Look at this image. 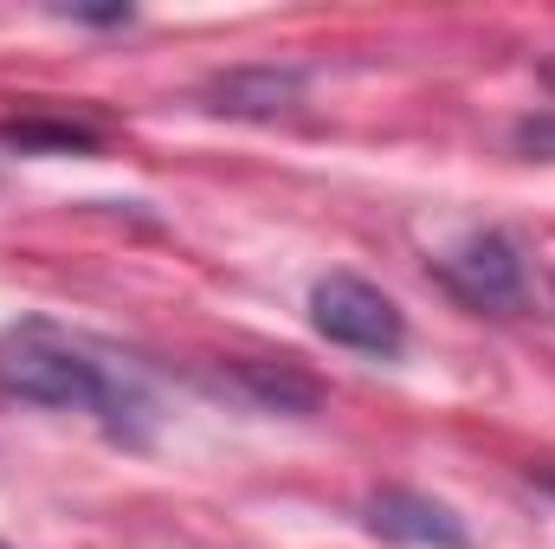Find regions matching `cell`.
<instances>
[{
    "instance_id": "obj_2",
    "label": "cell",
    "mask_w": 555,
    "mask_h": 549,
    "mask_svg": "<svg viewBox=\"0 0 555 549\" xmlns=\"http://www.w3.org/2000/svg\"><path fill=\"white\" fill-rule=\"evenodd\" d=\"M310 323H317V336H330V343H343L356 356L395 362L408 349L401 304L382 284H369V278H356V272H330V278L310 284Z\"/></svg>"
},
{
    "instance_id": "obj_4",
    "label": "cell",
    "mask_w": 555,
    "mask_h": 549,
    "mask_svg": "<svg viewBox=\"0 0 555 549\" xmlns=\"http://www.w3.org/2000/svg\"><path fill=\"white\" fill-rule=\"evenodd\" d=\"M362 524L382 544H408V549H472V531L426 491H375Z\"/></svg>"
},
{
    "instance_id": "obj_9",
    "label": "cell",
    "mask_w": 555,
    "mask_h": 549,
    "mask_svg": "<svg viewBox=\"0 0 555 549\" xmlns=\"http://www.w3.org/2000/svg\"><path fill=\"white\" fill-rule=\"evenodd\" d=\"M0 549H7V544H0Z\"/></svg>"
},
{
    "instance_id": "obj_3",
    "label": "cell",
    "mask_w": 555,
    "mask_h": 549,
    "mask_svg": "<svg viewBox=\"0 0 555 549\" xmlns=\"http://www.w3.org/2000/svg\"><path fill=\"white\" fill-rule=\"evenodd\" d=\"M439 278L472 304V310H511L524 297V259L504 233H472L439 259Z\"/></svg>"
},
{
    "instance_id": "obj_5",
    "label": "cell",
    "mask_w": 555,
    "mask_h": 549,
    "mask_svg": "<svg viewBox=\"0 0 555 549\" xmlns=\"http://www.w3.org/2000/svg\"><path fill=\"white\" fill-rule=\"evenodd\" d=\"M304 91H310V78H304L297 65H233V72H220V78L207 85V111L266 124V117L297 111Z\"/></svg>"
},
{
    "instance_id": "obj_7",
    "label": "cell",
    "mask_w": 555,
    "mask_h": 549,
    "mask_svg": "<svg viewBox=\"0 0 555 549\" xmlns=\"http://www.w3.org/2000/svg\"><path fill=\"white\" fill-rule=\"evenodd\" d=\"M543 491H550V498H555V472H543Z\"/></svg>"
},
{
    "instance_id": "obj_6",
    "label": "cell",
    "mask_w": 555,
    "mask_h": 549,
    "mask_svg": "<svg viewBox=\"0 0 555 549\" xmlns=\"http://www.w3.org/2000/svg\"><path fill=\"white\" fill-rule=\"evenodd\" d=\"M72 20H91V26H130V7H65Z\"/></svg>"
},
{
    "instance_id": "obj_8",
    "label": "cell",
    "mask_w": 555,
    "mask_h": 549,
    "mask_svg": "<svg viewBox=\"0 0 555 549\" xmlns=\"http://www.w3.org/2000/svg\"><path fill=\"white\" fill-rule=\"evenodd\" d=\"M543 78H550V85H555V65H550V72H543Z\"/></svg>"
},
{
    "instance_id": "obj_1",
    "label": "cell",
    "mask_w": 555,
    "mask_h": 549,
    "mask_svg": "<svg viewBox=\"0 0 555 549\" xmlns=\"http://www.w3.org/2000/svg\"><path fill=\"white\" fill-rule=\"evenodd\" d=\"M0 395L52 413H91L124 446H142L155 420V401L130 362H117L91 336H72L46 317H20L0 330Z\"/></svg>"
}]
</instances>
